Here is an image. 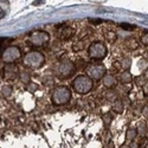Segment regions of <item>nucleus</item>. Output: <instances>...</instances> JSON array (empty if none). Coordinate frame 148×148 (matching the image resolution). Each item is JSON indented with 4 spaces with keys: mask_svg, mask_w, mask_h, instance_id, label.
I'll list each match as a JSON object with an SVG mask.
<instances>
[{
    "mask_svg": "<svg viewBox=\"0 0 148 148\" xmlns=\"http://www.w3.org/2000/svg\"><path fill=\"white\" fill-rule=\"evenodd\" d=\"M21 57V52L19 50V47L17 46H10L3 53V60L5 63H14L17 59H19Z\"/></svg>",
    "mask_w": 148,
    "mask_h": 148,
    "instance_id": "obj_8",
    "label": "nucleus"
},
{
    "mask_svg": "<svg viewBox=\"0 0 148 148\" xmlns=\"http://www.w3.org/2000/svg\"><path fill=\"white\" fill-rule=\"evenodd\" d=\"M126 46H127V49H129V50H135V49H138L139 44L135 38H128L126 40Z\"/></svg>",
    "mask_w": 148,
    "mask_h": 148,
    "instance_id": "obj_14",
    "label": "nucleus"
},
{
    "mask_svg": "<svg viewBox=\"0 0 148 148\" xmlns=\"http://www.w3.org/2000/svg\"><path fill=\"white\" fill-rule=\"evenodd\" d=\"M75 66H77V68H79V69H85V63H83V59H78V62H77V65H75Z\"/></svg>",
    "mask_w": 148,
    "mask_h": 148,
    "instance_id": "obj_20",
    "label": "nucleus"
},
{
    "mask_svg": "<svg viewBox=\"0 0 148 148\" xmlns=\"http://www.w3.org/2000/svg\"><path fill=\"white\" fill-rule=\"evenodd\" d=\"M3 44H4V39H0V51L3 50Z\"/></svg>",
    "mask_w": 148,
    "mask_h": 148,
    "instance_id": "obj_21",
    "label": "nucleus"
},
{
    "mask_svg": "<svg viewBox=\"0 0 148 148\" xmlns=\"http://www.w3.org/2000/svg\"><path fill=\"white\" fill-rule=\"evenodd\" d=\"M52 102L56 106L66 104L71 98V91L65 87H58L52 92Z\"/></svg>",
    "mask_w": 148,
    "mask_h": 148,
    "instance_id": "obj_4",
    "label": "nucleus"
},
{
    "mask_svg": "<svg viewBox=\"0 0 148 148\" xmlns=\"http://www.w3.org/2000/svg\"><path fill=\"white\" fill-rule=\"evenodd\" d=\"M127 136L129 140H133L135 136H136V129H129L127 132Z\"/></svg>",
    "mask_w": 148,
    "mask_h": 148,
    "instance_id": "obj_17",
    "label": "nucleus"
},
{
    "mask_svg": "<svg viewBox=\"0 0 148 148\" xmlns=\"http://www.w3.org/2000/svg\"><path fill=\"white\" fill-rule=\"evenodd\" d=\"M104 38H106V40H107L108 43L113 44V43H115L116 39H117V34H116L114 31H106V32H104Z\"/></svg>",
    "mask_w": 148,
    "mask_h": 148,
    "instance_id": "obj_13",
    "label": "nucleus"
},
{
    "mask_svg": "<svg viewBox=\"0 0 148 148\" xmlns=\"http://www.w3.org/2000/svg\"><path fill=\"white\" fill-rule=\"evenodd\" d=\"M141 42H142L143 45L147 46V44H148V33H147V31H143L142 37H141Z\"/></svg>",
    "mask_w": 148,
    "mask_h": 148,
    "instance_id": "obj_18",
    "label": "nucleus"
},
{
    "mask_svg": "<svg viewBox=\"0 0 148 148\" xmlns=\"http://www.w3.org/2000/svg\"><path fill=\"white\" fill-rule=\"evenodd\" d=\"M44 60H45V58L42 52L32 51V52H29L24 56L23 63L30 69H39L44 64Z\"/></svg>",
    "mask_w": 148,
    "mask_h": 148,
    "instance_id": "obj_2",
    "label": "nucleus"
},
{
    "mask_svg": "<svg viewBox=\"0 0 148 148\" xmlns=\"http://www.w3.org/2000/svg\"><path fill=\"white\" fill-rule=\"evenodd\" d=\"M85 71L87 75L91 79H101L106 75V68L102 64H90L88 66H85Z\"/></svg>",
    "mask_w": 148,
    "mask_h": 148,
    "instance_id": "obj_7",
    "label": "nucleus"
},
{
    "mask_svg": "<svg viewBox=\"0 0 148 148\" xmlns=\"http://www.w3.org/2000/svg\"><path fill=\"white\" fill-rule=\"evenodd\" d=\"M57 27H58L57 36L62 40H68V39L72 38V36L75 34V30L70 26H68L66 24H62V25H58Z\"/></svg>",
    "mask_w": 148,
    "mask_h": 148,
    "instance_id": "obj_9",
    "label": "nucleus"
},
{
    "mask_svg": "<svg viewBox=\"0 0 148 148\" xmlns=\"http://www.w3.org/2000/svg\"><path fill=\"white\" fill-rule=\"evenodd\" d=\"M72 89L77 94H88L92 89V79L88 76H78L72 82Z\"/></svg>",
    "mask_w": 148,
    "mask_h": 148,
    "instance_id": "obj_3",
    "label": "nucleus"
},
{
    "mask_svg": "<svg viewBox=\"0 0 148 148\" xmlns=\"http://www.w3.org/2000/svg\"><path fill=\"white\" fill-rule=\"evenodd\" d=\"M49 40H50V34L45 31H34L31 34V45L34 47H44Z\"/></svg>",
    "mask_w": 148,
    "mask_h": 148,
    "instance_id": "obj_6",
    "label": "nucleus"
},
{
    "mask_svg": "<svg viewBox=\"0 0 148 148\" xmlns=\"http://www.w3.org/2000/svg\"><path fill=\"white\" fill-rule=\"evenodd\" d=\"M3 16H4V12H3V10H1V8H0V18H1Z\"/></svg>",
    "mask_w": 148,
    "mask_h": 148,
    "instance_id": "obj_22",
    "label": "nucleus"
},
{
    "mask_svg": "<svg viewBox=\"0 0 148 148\" xmlns=\"http://www.w3.org/2000/svg\"><path fill=\"white\" fill-rule=\"evenodd\" d=\"M120 26H121L123 30H128V31H133V30L136 29V26H135V25H130V24H126V23H122Z\"/></svg>",
    "mask_w": 148,
    "mask_h": 148,
    "instance_id": "obj_15",
    "label": "nucleus"
},
{
    "mask_svg": "<svg viewBox=\"0 0 148 148\" xmlns=\"http://www.w3.org/2000/svg\"><path fill=\"white\" fill-rule=\"evenodd\" d=\"M18 76V68L13 63H7L4 69V78L6 81H14Z\"/></svg>",
    "mask_w": 148,
    "mask_h": 148,
    "instance_id": "obj_10",
    "label": "nucleus"
},
{
    "mask_svg": "<svg viewBox=\"0 0 148 148\" xmlns=\"http://www.w3.org/2000/svg\"><path fill=\"white\" fill-rule=\"evenodd\" d=\"M103 83H104V85L108 88V89H110V88H113L114 85H115V83H116V79L114 78V76H112V75H108V76H103Z\"/></svg>",
    "mask_w": 148,
    "mask_h": 148,
    "instance_id": "obj_11",
    "label": "nucleus"
},
{
    "mask_svg": "<svg viewBox=\"0 0 148 148\" xmlns=\"http://www.w3.org/2000/svg\"><path fill=\"white\" fill-rule=\"evenodd\" d=\"M21 81H23L24 83H29V82H30V73H29L27 71H24V72L21 73Z\"/></svg>",
    "mask_w": 148,
    "mask_h": 148,
    "instance_id": "obj_16",
    "label": "nucleus"
},
{
    "mask_svg": "<svg viewBox=\"0 0 148 148\" xmlns=\"http://www.w3.org/2000/svg\"><path fill=\"white\" fill-rule=\"evenodd\" d=\"M119 79H120V82L121 83H130L132 82V79H133V77H132V73L129 72V71H123L121 75L119 76Z\"/></svg>",
    "mask_w": 148,
    "mask_h": 148,
    "instance_id": "obj_12",
    "label": "nucleus"
},
{
    "mask_svg": "<svg viewBox=\"0 0 148 148\" xmlns=\"http://www.w3.org/2000/svg\"><path fill=\"white\" fill-rule=\"evenodd\" d=\"M75 71H76L75 64H73L72 62L64 60V62H60V63L57 65L55 73L59 79H68L75 73Z\"/></svg>",
    "mask_w": 148,
    "mask_h": 148,
    "instance_id": "obj_1",
    "label": "nucleus"
},
{
    "mask_svg": "<svg viewBox=\"0 0 148 148\" xmlns=\"http://www.w3.org/2000/svg\"><path fill=\"white\" fill-rule=\"evenodd\" d=\"M88 52L89 57L92 59H103L107 56V47L101 42H94L89 45Z\"/></svg>",
    "mask_w": 148,
    "mask_h": 148,
    "instance_id": "obj_5",
    "label": "nucleus"
},
{
    "mask_svg": "<svg viewBox=\"0 0 148 148\" xmlns=\"http://www.w3.org/2000/svg\"><path fill=\"white\" fill-rule=\"evenodd\" d=\"M89 23L95 24V25H98V24H102L103 20H102V19H94V18H90V19H89Z\"/></svg>",
    "mask_w": 148,
    "mask_h": 148,
    "instance_id": "obj_19",
    "label": "nucleus"
}]
</instances>
